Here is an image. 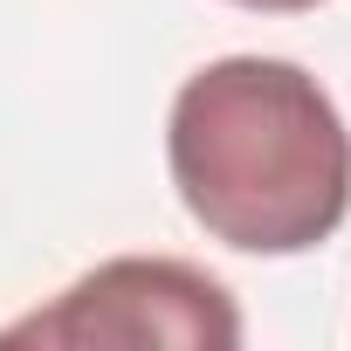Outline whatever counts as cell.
Wrapping results in <instances>:
<instances>
[{"instance_id": "1", "label": "cell", "mask_w": 351, "mask_h": 351, "mask_svg": "<svg viewBox=\"0 0 351 351\" xmlns=\"http://www.w3.org/2000/svg\"><path fill=\"white\" fill-rule=\"evenodd\" d=\"M186 214L241 255H303L351 214V131L330 90L282 56L193 69L165 117Z\"/></svg>"}, {"instance_id": "2", "label": "cell", "mask_w": 351, "mask_h": 351, "mask_svg": "<svg viewBox=\"0 0 351 351\" xmlns=\"http://www.w3.org/2000/svg\"><path fill=\"white\" fill-rule=\"evenodd\" d=\"M0 344L42 351H234L241 310L221 276L180 255H117L76 276L49 310L0 324Z\"/></svg>"}, {"instance_id": "3", "label": "cell", "mask_w": 351, "mask_h": 351, "mask_svg": "<svg viewBox=\"0 0 351 351\" xmlns=\"http://www.w3.org/2000/svg\"><path fill=\"white\" fill-rule=\"evenodd\" d=\"M234 8H255V14H310L324 0H234Z\"/></svg>"}]
</instances>
